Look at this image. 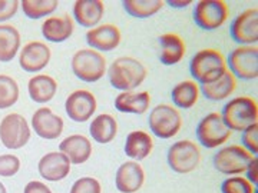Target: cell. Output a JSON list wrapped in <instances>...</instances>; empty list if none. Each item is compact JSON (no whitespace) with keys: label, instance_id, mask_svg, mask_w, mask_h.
Segmentation results:
<instances>
[{"label":"cell","instance_id":"cell-38","mask_svg":"<svg viewBox=\"0 0 258 193\" xmlns=\"http://www.w3.org/2000/svg\"><path fill=\"white\" fill-rule=\"evenodd\" d=\"M23 193H52V190H50L45 183L37 182V180H33V182H29V183L25 186Z\"/></svg>","mask_w":258,"mask_h":193},{"label":"cell","instance_id":"cell-4","mask_svg":"<svg viewBox=\"0 0 258 193\" xmlns=\"http://www.w3.org/2000/svg\"><path fill=\"white\" fill-rule=\"evenodd\" d=\"M72 70L78 79L86 83H95L106 73V60L93 49H81L72 57Z\"/></svg>","mask_w":258,"mask_h":193},{"label":"cell","instance_id":"cell-5","mask_svg":"<svg viewBox=\"0 0 258 193\" xmlns=\"http://www.w3.org/2000/svg\"><path fill=\"white\" fill-rule=\"evenodd\" d=\"M149 128L159 139H171L181 130L182 118L175 108L169 105H158L149 113Z\"/></svg>","mask_w":258,"mask_h":193},{"label":"cell","instance_id":"cell-37","mask_svg":"<svg viewBox=\"0 0 258 193\" xmlns=\"http://www.w3.org/2000/svg\"><path fill=\"white\" fill-rule=\"evenodd\" d=\"M18 0H0V22L12 19L19 10Z\"/></svg>","mask_w":258,"mask_h":193},{"label":"cell","instance_id":"cell-12","mask_svg":"<svg viewBox=\"0 0 258 193\" xmlns=\"http://www.w3.org/2000/svg\"><path fill=\"white\" fill-rule=\"evenodd\" d=\"M231 37L240 45H254L258 40V9H247L232 20Z\"/></svg>","mask_w":258,"mask_h":193},{"label":"cell","instance_id":"cell-14","mask_svg":"<svg viewBox=\"0 0 258 193\" xmlns=\"http://www.w3.org/2000/svg\"><path fill=\"white\" fill-rule=\"evenodd\" d=\"M63 119L55 115L49 108H40L32 118V128L39 138L53 140L63 132Z\"/></svg>","mask_w":258,"mask_h":193},{"label":"cell","instance_id":"cell-27","mask_svg":"<svg viewBox=\"0 0 258 193\" xmlns=\"http://www.w3.org/2000/svg\"><path fill=\"white\" fill-rule=\"evenodd\" d=\"M89 133L95 142L106 145L111 143L118 133V123L112 115L102 113L92 120L89 126Z\"/></svg>","mask_w":258,"mask_h":193},{"label":"cell","instance_id":"cell-41","mask_svg":"<svg viewBox=\"0 0 258 193\" xmlns=\"http://www.w3.org/2000/svg\"><path fill=\"white\" fill-rule=\"evenodd\" d=\"M0 193H8L6 192V187H5V184L2 183V182H0Z\"/></svg>","mask_w":258,"mask_h":193},{"label":"cell","instance_id":"cell-15","mask_svg":"<svg viewBox=\"0 0 258 193\" xmlns=\"http://www.w3.org/2000/svg\"><path fill=\"white\" fill-rule=\"evenodd\" d=\"M50 60V49L47 45L42 42H29L25 45L20 56H19V63L22 69L29 73L40 72L45 69Z\"/></svg>","mask_w":258,"mask_h":193},{"label":"cell","instance_id":"cell-10","mask_svg":"<svg viewBox=\"0 0 258 193\" xmlns=\"http://www.w3.org/2000/svg\"><path fill=\"white\" fill-rule=\"evenodd\" d=\"M30 139L28 120L19 113H10L0 122V140L8 149H20Z\"/></svg>","mask_w":258,"mask_h":193},{"label":"cell","instance_id":"cell-1","mask_svg":"<svg viewBox=\"0 0 258 193\" xmlns=\"http://www.w3.org/2000/svg\"><path fill=\"white\" fill-rule=\"evenodd\" d=\"M109 82L116 89L122 92H131L141 86L147 79V69L139 62L131 56L118 57L108 69Z\"/></svg>","mask_w":258,"mask_h":193},{"label":"cell","instance_id":"cell-35","mask_svg":"<svg viewBox=\"0 0 258 193\" xmlns=\"http://www.w3.org/2000/svg\"><path fill=\"white\" fill-rule=\"evenodd\" d=\"M241 140H242V145H244V149L248 150L251 155L257 156L258 153V123L249 126L248 129H245L242 132V136H241Z\"/></svg>","mask_w":258,"mask_h":193},{"label":"cell","instance_id":"cell-33","mask_svg":"<svg viewBox=\"0 0 258 193\" xmlns=\"http://www.w3.org/2000/svg\"><path fill=\"white\" fill-rule=\"evenodd\" d=\"M255 187L242 176H232L221 184L222 193H255Z\"/></svg>","mask_w":258,"mask_h":193},{"label":"cell","instance_id":"cell-36","mask_svg":"<svg viewBox=\"0 0 258 193\" xmlns=\"http://www.w3.org/2000/svg\"><path fill=\"white\" fill-rule=\"evenodd\" d=\"M20 169V160L15 155H2L0 156V176L10 177L15 176Z\"/></svg>","mask_w":258,"mask_h":193},{"label":"cell","instance_id":"cell-22","mask_svg":"<svg viewBox=\"0 0 258 193\" xmlns=\"http://www.w3.org/2000/svg\"><path fill=\"white\" fill-rule=\"evenodd\" d=\"M72 33H74V22L68 15L60 18H49L42 25L43 37L53 43H62L72 36Z\"/></svg>","mask_w":258,"mask_h":193},{"label":"cell","instance_id":"cell-9","mask_svg":"<svg viewBox=\"0 0 258 193\" xmlns=\"http://www.w3.org/2000/svg\"><path fill=\"white\" fill-rule=\"evenodd\" d=\"M228 19V8L222 0H201L195 5L194 22L204 30L221 28Z\"/></svg>","mask_w":258,"mask_h":193},{"label":"cell","instance_id":"cell-7","mask_svg":"<svg viewBox=\"0 0 258 193\" xmlns=\"http://www.w3.org/2000/svg\"><path fill=\"white\" fill-rule=\"evenodd\" d=\"M195 135L204 147L215 149L224 145L230 139L231 130L225 126L221 115L217 112H212L203 118L198 123Z\"/></svg>","mask_w":258,"mask_h":193},{"label":"cell","instance_id":"cell-40","mask_svg":"<svg viewBox=\"0 0 258 193\" xmlns=\"http://www.w3.org/2000/svg\"><path fill=\"white\" fill-rule=\"evenodd\" d=\"M168 5H169L171 8H175V9H184V8L191 6V5H192V2H189V0H186V2H175V0H169V2H168Z\"/></svg>","mask_w":258,"mask_h":193},{"label":"cell","instance_id":"cell-8","mask_svg":"<svg viewBox=\"0 0 258 193\" xmlns=\"http://www.w3.org/2000/svg\"><path fill=\"white\" fill-rule=\"evenodd\" d=\"M252 155L248 150L238 145L220 149L214 156V166L218 172L224 175H240L244 173L252 160Z\"/></svg>","mask_w":258,"mask_h":193},{"label":"cell","instance_id":"cell-21","mask_svg":"<svg viewBox=\"0 0 258 193\" xmlns=\"http://www.w3.org/2000/svg\"><path fill=\"white\" fill-rule=\"evenodd\" d=\"M159 47H161L159 60L166 66L179 63L186 50L182 37L178 36L176 33H164L159 37Z\"/></svg>","mask_w":258,"mask_h":193},{"label":"cell","instance_id":"cell-31","mask_svg":"<svg viewBox=\"0 0 258 193\" xmlns=\"http://www.w3.org/2000/svg\"><path fill=\"white\" fill-rule=\"evenodd\" d=\"M20 5H22L23 13L29 19H35V20L53 13L59 6L56 0H23Z\"/></svg>","mask_w":258,"mask_h":193},{"label":"cell","instance_id":"cell-32","mask_svg":"<svg viewBox=\"0 0 258 193\" xmlns=\"http://www.w3.org/2000/svg\"><path fill=\"white\" fill-rule=\"evenodd\" d=\"M19 99V86L13 77L0 74V109H8Z\"/></svg>","mask_w":258,"mask_h":193},{"label":"cell","instance_id":"cell-30","mask_svg":"<svg viewBox=\"0 0 258 193\" xmlns=\"http://www.w3.org/2000/svg\"><path fill=\"white\" fill-rule=\"evenodd\" d=\"M122 5L129 16L147 19L157 15L162 9L164 2L162 0H126Z\"/></svg>","mask_w":258,"mask_h":193},{"label":"cell","instance_id":"cell-39","mask_svg":"<svg viewBox=\"0 0 258 193\" xmlns=\"http://www.w3.org/2000/svg\"><path fill=\"white\" fill-rule=\"evenodd\" d=\"M257 166H258V157L254 156L252 157V160L249 162L248 167H247V170H245V173H247V176H248V180L249 183L251 184H257L258 182V176H257Z\"/></svg>","mask_w":258,"mask_h":193},{"label":"cell","instance_id":"cell-25","mask_svg":"<svg viewBox=\"0 0 258 193\" xmlns=\"http://www.w3.org/2000/svg\"><path fill=\"white\" fill-rule=\"evenodd\" d=\"M235 86H237V82H235L234 74L231 73L230 70H227L217 80L201 84V92L208 101L221 102L227 99L231 93L235 90Z\"/></svg>","mask_w":258,"mask_h":193},{"label":"cell","instance_id":"cell-2","mask_svg":"<svg viewBox=\"0 0 258 193\" xmlns=\"http://www.w3.org/2000/svg\"><path fill=\"white\" fill-rule=\"evenodd\" d=\"M221 118L230 130L244 132L258 120V105L255 99L240 96L230 101L222 109Z\"/></svg>","mask_w":258,"mask_h":193},{"label":"cell","instance_id":"cell-34","mask_svg":"<svg viewBox=\"0 0 258 193\" xmlns=\"http://www.w3.org/2000/svg\"><path fill=\"white\" fill-rule=\"evenodd\" d=\"M102 186L95 177H81L71 189V193H101Z\"/></svg>","mask_w":258,"mask_h":193},{"label":"cell","instance_id":"cell-23","mask_svg":"<svg viewBox=\"0 0 258 193\" xmlns=\"http://www.w3.org/2000/svg\"><path fill=\"white\" fill-rule=\"evenodd\" d=\"M151 96L148 92H122L115 99L116 111L122 113L142 115L149 109Z\"/></svg>","mask_w":258,"mask_h":193},{"label":"cell","instance_id":"cell-19","mask_svg":"<svg viewBox=\"0 0 258 193\" xmlns=\"http://www.w3.org/2000/svg\"><path fill=\"white\" fill-rule=\"evenodd\" d=\"M59 150L69 159L71 163L82 165L92 155V143L83 135H72L60 142Z\"/></svg>","mask_w":258,"mask_h":193},{"label":"cell","instance_id":"cell-16","mask_svg":"<svg viewBox=\"0 0 258 193\" xmlns=\"http://www.w3.org/2000/svg\"><path fill=\"white\" fill-rule=\"evenodd\" d=\"M145 172L135 160H129L119 166L115 176V186L120 193H135L144 186Z\"/></svg>","mask_w":258,"mask_h":193},{"label":"cell","instance_id":"cell-11","mask_svg":"<svg viewBox=\"0 0 258 193\" xmlns=\"http://www.w3.org/2000/svg\"><path fill=\"white\" fill-rule=\"evenodd\" d=\"M230 72L242 80H254L258 76L257 46H241L234 49L228 56Z\"/></svg>","mask_w":258,"mask_h":193},{"label":"cell","instance_id":"cell-18","mask_svg":"<svg viewBox=\"0 0 258 193\" xmlns=\"http://www.w3.org/2000/svg\"><path fill=\"white\" fill-rule=\"evenodd\" d=\"M86 42L92 49L101 52H111L119 46L120 30L115 25H101L98 28L91 29L86 33Z\"/></svg>","mask_w":258,"mask_h":193},{"label":"cell","instance_id":"cell-3","mask_svg":"<svg viewBox=\"0 0 258 193\" xmlns=\"http://www.w3.org/2000/svg\"><path fill=\"white\" fill-rule=\"evenodd\" d=\"M228 69H227L224 56L215 49L200 50L194 56L191 64H189L191 76L201 84H207V83L217 80Z\"/></svg>","mask_w":258,"mask_h":193},{"label":"cell","instance_id":"cell-28","mask_svg":"<svg viewBox=\"0 0 258 193\" xmlns=\"http://www.w3.org/2000/svg\"><path fill=\"white\" fill-rule=\"evenodd\" d=\"M20 35L18 29L10 25H0V62H10L18 55Z\"/></svg>","mask_w":258,"mask_h":193},{"label":"cell","instance_id":"cell-17","mask_svg":"<svg viewBox=\"0 0 258 193\" xmlns=\"http://www.w3.org/2000/svg\"><path fill=\"white\" fill-rule=\"evenodd\" d=\"M71 162L62 152H50L39 160V173L47 182H59L71 172Z\"/></svg>","mask_w":258,"mask_h":193},{"label":"cell","instance_id":"cell-26","mask_svg":"<svg viewBox=\"0 0 258 193\" xmlns=\"http://www.w3.org/2000/svg\"><path fill=\"white\" fill-rule=\"evenodd\" d=\"M28 90L30 99L36 103H46L53 99L57 90V83L47 74H37L28 83Z\"/></svg>","mask_w":258,"mask_h":193},{"label":"cell","instance_id":"cell-6","mask_svg":"<svg viewBox=\"0 0 258 193\" xmlns=\"http://www.w3.org/2000/svg\"><path fill=\"white\" fill-rule=\"evenodd\" d=\"M166 160L175 173L186 175L198 167L201 162V152L191 140H179L169 147Z\"/></svg>","mask_w":258,"mask_h":193},{"label":"cell","instance_id":"cell-13","mask_svg":"<svg viewBox=\"0 0 258 193\" xmlns=\"http://www.w3.org/2000/svg\"><path fill=\"white\" fill-rule=\"evenodd\" d=\"M64 109L74 122H88L96 112V98L88 90H75L64 102Z\"/></svg>","mask_w":258,"mask_h":193},{"label":"cell","instance_id":"cell-20","mask_svg":"<svg viewBox=\"0 0 258 193\" xmlns=\"http://www.w3.org/2000/svg\"><path fill=\"white\" fill-rule=\"evenodd\" d=\"M105 15V6L101 0H78L74 5V16L83 28L96 26Z\"/></svg>","mask_w":258,"mask_h":193},{"label":"cell","instance_id":"cell-24","mask_svg":"<svg viewBox=\"0 0 258 193\" xmlns=\"http://www.w3.org/2000/svg\"><path fill=\"white\" fill-rule=\"evenodd\" d=\"M154 147L152 138L144 130H134L126 136L125 142V153L129 159L134 160H144L147 159Z\"/></svg>","mask_w":258,"mask_h":193},{"label":"cell","instance_id":"cell-29","mask_svg":"<svg viewBox=\"0 0 258 193\" xmlns=\"http://www.w3.org/2000/svg\"><path fill=\"white\" fill-rule=\"evenodd\" d=\"M200 96V89L197 83L192 80H184L178 83L171 92V99L174 105L181 108V109H191L198 102Z\"/></svg>","mask_w":258,"mask_h":193}]
</instances>
